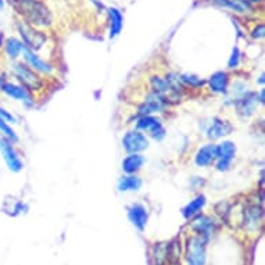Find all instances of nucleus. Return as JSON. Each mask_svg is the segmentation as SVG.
Wrapping results in <instances>:
<instances>
[{
  "mask_svg": "<svg viewBox=\"0 0 265 265\" xmlns=\"http://www.w3.org/2000/svg\"><path fill=\"white\" fill-rule=\"evenodd\" d=\"M22 21L35 28H49L53 24L50 9L41 0H7Z\"/></svg>",
  "mask_w": 265,
  "mask_h": 265,
  "instance_id": "1",
  "label": "nucleus"
},
{
  "mask_svg": "<svg viewBox=\"0 0 265 265\" xmlns=\"http://www.w3.org/2000/svg\"><path fill=\"white\" fill-rule=\"evenodd\" d=\"M10 70L16 79L20 82L21 86H24L30 92H41L45 87V79L42 78L39 72L32 70L24 62H13L10 66Z\"/></svg>",
  "mask_w": 265,
  "mask_h": 265,
  "instance_id": "2",
  "label": "nucleus"
},
{
  "mask_svg": "<svg viewBox=\"0 0 265 265\" xmlns=\"http://www.w3.org/2000/svg\"><path fill=\"white\" fill-rule=\"evenodd\" d=\"M17 30L21 36V42L24 43V46L31 49L34 51H39L43 49V46L46 45L47 36L46 34H43L39 31V28L26 24L24 21H18L17 24Z\"/></svg>",
  "mask_w": 265,
  "mask_h": 265,
  "instance_id": "3",
  "label": "nucleus"
},
{
  "mask_svg": "<svg viewBox=\"0 0 265 265\" xmlns=\"http://www.w3.org/2000/svg\"><path fill=\"white\" fill-rule=\"evenodd\" d=\"M207 242L197 234L190 236L186 242V262L188 265H205L207 264V251H205Z\"/></svg>",
  "mask_w": 265,
  "mask_h": 265,
  "instance_id": "4",
  "label": "nucleus"
},
{
  "mask_svg": "<svg viewBox=\"0 0 265 265\" xmlns=\"http://www.w3.org/2000/svg\"><path fill=\"white\" fill-rule=\"evenodd\" d=\"M168 97L150 91L148 96H146V99L143 100L142 104L139 106L138 117H142V115H153L156 112H163L165 108L168 107Z\"/></svg>",
  "mask_w": 265,
  "mask_h": 265,
  "instance_id": "5",
  "label": "nucleus"
},
{
  "mask_svg": "<svg viewBox=\"0 0 265 265\" xmlns=\"http://www.w3.org/2000/svg\"><path fill=\"white\" fill-rule=\"evenodd\" d=\"M192 221V229L197 236L209 242L218 232V222L213 217L205 214H197Z\"/></svg>",
  "mask_w": 265,
  "mask_h": 265,
  "instance_id": "6",
  "label": "nucleus"
},
{
  "mask_svg": "<svg viewBox=\"0 0 265 265\" xmlns=\"http://www.w3.org/2000/svg\"><path fill=\"white\" fill-rule=\"evenodd\" d=\"M123 148L128 154L142 153L149 148V139L143 132L138 129H131L124 133L123 136Z\"/></svg>",
  "mask_w": 265,
  "mask_h": 265,
  "instance_id": "7",
  "label": "nucleus"
},
{
  "mask_svg": "<svg viewBox=\"0 0 265 265\" xmlns=\"http://www.w3.org/2000/svg\"><path fill=\"white\" fill-rule=\"evenodd\" d=\"M136 129L143 133H149L156 140H163L165 138V128H164L161 120L154 117V115H142V117H138Z\"/></svg>",
  "mask_w": 265,
  "mask_h": 265,
  "instance_id": "8",
  "label": "nucleus"
},
{
  "mask_svg": "<svg viewBox=\"0 0 265 265\" xmlns=\"http://www.w3.org/2000/svg\"><path fill=\"white\" fill-rule=\"evenodd\" d=\"M0 153L5 158L6 164L10 171L13 172H20L24 168V163L21 160L20 154L14 148V143H11L9 139L0 136Z\"/></svg>",
  "mask_w": 265,
  "mask_h": 265,
  "instance_id": "9",
  "label": "nucleus"
},
{
  "mask_svg": "<svg viewBox=\"0 0 265 265\" xmlns=\"http://www.w3.org/2000/svg\"><path fill=\"white\" fill-rule=\"evenodd\" d=\"M233 106L234 110H236V112L239 114L240 117H251L255 112V110H257V106H258V93L247 91V92H245L243 95H240V96L234 99Z\"/></svg>",
  "mask_w": 265,
  "mask_h": 265,
  "instance_id": "10",
  "label": "nucleus"
},
{
  "mask_svg": "<svg viewBox=\"0 0 265 265\" xmlns=\"http://www.w3.org/2000/svg\"><path fill=\"white\" fill-rule=\"evenodd\" d=\"M234 157H236V144L233 142L224 140L217 144V160L214 164L218 171H228Z\"/></svg>",
  "mask_w": 265,
  "mask_h": 265,
  "instance_id": "11",
  "label": "nucleus"
},
{
  "mask_svg": "<svg viewBox=\"0 0 265 265\" xmlns=\"http://www.w3.org/2000/svg\"><path fill=\"white\" fill-rule=\"evenodd\" d=\"M21 56L24 57V63H26L28 66L31 67L32 70H35L36 72H39L41 75H51L54 72V67L49 62H46L45 58H42L41 56L36 54V51L28 49V47H22V53Z\"/></svg>",
  "mask_w": 265,
  "mask_h": 265,
  "instance_id": "12",
  "label": "nucleus"
},
{
  "mask_svg": "<svg viewBox=\"0 0 265 265\" xmlns=\"http://www.w3.org/2000/svg\"><path fill=\"white\" fill-rule=\"evenodd\" d=\"M0 91L5 93L6 96H9L10 99H14V100H18V102L24 103L26 107H32L35 104V97L32 96L30 91H26L25 87L21 86V85H17V83H13V82L6 81L2 86H0Z\"/></svg>",
  "mask_w": 265,
  "mask_h": 265,
  "instance_id": "13",
  "label": "nucleus"
},
{
  "mask_svg": "<svg viewBox=\"0 0 265 265\" xmlns=\"http://www.w3.org/2000/svg\"><path fill=\"white\" fill-rule=\"evenodd\" d=\"M128 218L131 224L139 230L143 232L146 229V225L149 221V211L142 203H133L128 207Z\"/></svg>",
  "mask_w": 265,
  "mask_h": 265,
  "instance_id": "14",
  "label": "nucleus"
},
{
  "mask_svg": "<svg viewBox=\"0 0 265 265\" xmlns=\"http://www.w3.org/2000/svg\"><path fill=\"white\" fill-rule=\"evenodd\" d=\"M243 226L250 232L258 229V226L262 224V209L257 204H249L243 210Z\"/></svg>",
  "mask_w": 265,
  "mask_h": 265,
  "instance_id": "15",
  "label": "nucleus"
},
{
  "mask_svg": "<svg viewBox=\"0 0 265 265\" xmlns=\"http://www.w3.org/2000/svg\"><path fill=\"white\" fill-rule=\"evenodd\" d=\"M217 160V144L214 143H207L203 148L197 150V153L194 154V164L199 168H205L213 165Z\"/></svg>",
  "mask_w": 265,
  "mask_h": 265,
  "instance_id": "16",
  "label": "nucleus"
},
{
  "mask_svg": "<svg viewBox=\"0 0 265 265\" xmlns=\"http://www.w3.org/2000/svg\"><path fill=\"white\" fill-rule=\"evenodd\" d=\"M232 132H233V125L229 121L215 117L213 118V121H211L209 129H207V138L217 140V139L228 136Z\"/></svg>",
  "mask_w": 265,
  "mask_h": 265,
  "instance_id": "17",
  "label": "nucleus"
},
{
  "mask_svg": "<svg viewBox=\"0 0 265 265\" xmlns=\"http://www.w3.org/2000/svg\"><path fill=\"white\" fill-rule=\"evenodd\" d=\"M229 74L226 71H217L214 72L211 77L209 78L207 81V85H209L210 91L213 93H217V95H221V93H226L228 91V86H229Z\"/></svg>",
  "mask_w": 265,
  "mask_h": 265,
  "instance_id": "18",
  "label": "nucleus"
},
{
  "mask_svg": "<svg viewBox=\"0 0 265 265\" xmlns=\"http://www.w3.org/2000/svg\"><path fill=\"white\" fill-rule=\"evenodd\" d=\"M144 161L146 160L140 153L128 154L123 160V171L127 175H136V172H139L144 165Z\"/></svg>",
  "mask_w": 265,
  "mask_h": 265,
  "instance_id": "19",
  "label": "nucleus"
},
{
  "mask_svg": "<svg viewBox=\"0 0 265 265\" xmlns=\"http://www.w3.org/2000/svg\"><path fill=\"white\" fill-rule=\"evenodd\" d=\"M108 14V22H110V38H117L121 31H123L124 26V17L123 13L120 11L117 7H110L107 9Z\"/></svg>",
  "mask_w": 265,
  "mask_h": 265,
  "instance_id": "20",
  "label": "nucleus"
},
{
  "mask_svg": "<svg viewBox=\"0 0 265 265\" xmlns=\"http://www.w3.org/2000/svg\"><path fill=\"white\" fill-rule=\"evenodd\" d=\"M207 203V199L204 194H199L196 196L193 200H190L184 209H182V215L185 219H192L197 214L201 213V210L204 209V205Z\"/></svg>",
  "mask_w": 265,
  "mask_h": 265,
  "instance_id": "21",
  "label": "nucleus"
},
{
  "mask_svg": "<svg viewBox=\"0 0 265 265\" xmlns=\"http://www.w3.org/2000/svg\"><path fill=\"white\" fill-rule=\"evenodd\" d=\"M210 2L222 9H229L234 13H247L253 9L251 5L245 0H210Z\"/></svg>",
  "mask_w": 265,
  "mask_h": 265,
  "instance_id": "22",
  "label": "nucleus"
},
{
  "mask_svg": "<svg viewBox=\"0 0 265 265\" xmlns=\"http://www.w3.org/2000/svg\"><path fill=\"white\" fill-rule=\"evenodd\" d=\"M3 46H5V51L7 57L13 60V62H16L17 58L21 56V53H22V47H24V43L20 41V39H17L14 36H11V38H7L5 42H3Z\"/></svg>",
  "mask_w": 265,
  "mask_h": 265,
  "instance_id": "23",
  "label": "nucleus"
},
{
  "mask_svg": "<svg viewBox=\"0 0 265 265\" xmlns=\"http://www.w3.org/2000/svg\"><path fill=\"white\" fill-rule=\"evenodd\" d=\"M142 179L136 175H124L118 181V190L120 192H136L142 188Z\"/></svg>",
  "mask_w": 265,
  "mask_h": 265,
  "instance_id": "24",
  "label": "nucleus"
},
{
  "mask_svg": "<svg viewBox=\"0 0 265 265\" xmlns=\"http://www.w3.org/2000/svg\"><path fill=\"white\" fill-rule=\"evenodd\" d=\"M153 251L156 265H165L169 262V243H156Z\"/></svg>",
  "mask_w": 265,
  "mask_h": 265,
  "instance_id": "25",
  "label": "nucleus"
},
{
  "mask_svg": "<svg viewBox=\"0 0 265 265\" xmlns=\"http://www.w3.org/2000/svg\"><path fill=\"white\" fill-rule=\"evenodd\" d=\"M150 87L153 92L160 93V95H164L167 97H168V93H171V87H169V83L167 82L165 77H160V75L150 77Z\"/></svg>",
  "mask_w": 265,
  "mask_h": 265,
  "instance_id": "26",
  "label": "nucleus"
},
{
  "mask_svg": "<svg viewBox=\"0 0 265 265\" xmlns=\"http://www.w3.org/2000/svg\"><path fill=\"white\" fill-rule=\"evenodd\" d=\"M179 79L182 82L184 86L192 87V89H200L205 85V81H203L201 78L196 77L193 74H181Z\"/></svg>",
  "mask_w": 265,
  "mask_h": 265,
  "instance_id": "27",
  "label": "nucleus"
},
{
  "mask_svg": "<svg viewBox=\"0 0 265 265\" xmlns=\"http://www.w3.org/2000/svg\"><path fill=\"white\" fill-rule=\"evenodd\" d=\"M0 136L9 139L11 143L18 142V136H17L16 131L9 124L6 123L5 120H2V118H0Z\"/></svg>",
  "mask_w": 265,
  "mask_h": 265,
  "instance_id": "28",
  "label": "nucleus"
},
{
  "mask_svg": "<svg viewBox=\"0 0 265 265\" xmlns=\"http://www.w3.org/2000/svg\"><path fill=\"white\" fill-rule=\"evenodd\" d=\"M239 64H240V50L239 47L234 46L233 49H232V53H230L229 60H228V68L234 70V68H238Z\"/></svg>",
  "mask_w": 265,
  "mask_h": 265,
  "instance_id": "29",
  "label": "nucleus"
},
{
  "mask_svg": "<svg viewBox=\"0 0 265 265\" xmlns=\"http://www.w3.org/2000/svg\"><path fill=\"white\" fill-rule=\"evenodd\" d=\"M0 118L5 120L7 124H17V118L10 111H7L6 108L2 107V106H0Z\"/></svg>",
  "mask_w": 265,
  "mask_h": 265,
  "instance_id": "30",
  "label": "nucleus"
},
{
  "mask_svg": "<svg viewBox=\"0 0 265 265\" xmlns=\"http://www.w3.org/2000/svg\"><path fill=\"white\" fill-rule=\"evenodd\" d=\"M251 36H253L254 39H262L265 36L264 24H257V25L253 28V31H251Z\"/></svg>",
  "mask_w": 265,
  "mask_h": 265,
  "instance_id": "31",
  "label": "nucleus"
},
{
  "mask_svg": "<svg viewBox=\"0 0 265 265\" xmlns=\"http://www.w3.org/2000/svg\"><path fill=\"white\" fill-rule=\"evenodd\" d=\"M204 185V179H201L200 176H194V178H192V181H190V186L193 189H197L200 188V186H203Z\"/></svg>",
  "mask_w": 265,
  "mask_h": 265,
  "instance_id": "32",
  "label": "nucleus"
},
{
  "mask_svg": "<svg viewBox=\"0 0 265 265\" xmlns=\"http://www.w3.org/2000/svg\"><path fill=\"white\" fill-rule=\"evenodd\" d=\"M264 95H265V91H264V89H261V92L258 93V103H260V104H264V103H265Z\"/></svg>",
  "mask_w": 265,
  "mask_h": 265,
  "instance_id": "33",
  "label": "nucleus"
},
{
  "mask_svg": "<svg viewBox=\"0 0 265 265\" xmlns=\"http://www.w3.org/2000/svg\"><path fill=\"white\" fill-rule=\"evenodd\" d=\"M5 82H6L5 74H3V72L0 71V86H2V85H3V83H5Z\"/></svg>",
  "mask_w": 265,
  "mask_h": 265,
  "instance_id": "34",
  "label": "nucleus"
},
{
  "mask_svg": "<svg viewBox=\"0 0 265 265\" xmlns=\"http://www.w3.org/2000/svg\"><path fill=\"white\" fill-rule=\"evenodd\" d=\"M93 3H95V5L97 6V7H100V9H103V7H104V6L102 5V3H100V2H99V0H92Z\"/></svg>",
  "mask_w": 265,
  "mask_h": 265,
  "instance_id": "35",
  "label": "nucleus"
},
{
  "mask_svg": "<svg viewBox=\"0 0 265 265\" xmlns=\"http://www.w3.org/2000/svg\"><path fill=\"white\" fill-rule=\"evenodd\" d=\"M264 74H261L260 75V79H258V82H260V85H264V82H265V79H264Z\"/></svg>",
  "mask_w": 265,
  "mask_h": 265,
  "instance_id": "36",
  "label": "nucleus"
},
{
  "mask_svg": "<svg viewBox=\"0 0 265 265\" xmlns=\"http://www.w3.org/2000/svg\"><path fill=\"white\" fill-rule=\"evenodd\" d=\"M3 42H5V36H3V34H0V49L3 46Z\"/></svg>",
  "mask_w": 265,
  "mask_h": 265,
  "instance_id": "37",
  "label": "nucleus"
},
{
  "mask_svg": "<svg viewBox=\"0 0 265 265\" xmlns=\"http://www.w3.org/2000/svg\"><path fill=\"white\" fill-rule=\"evenodd\" d=\"M245 2H247V3H250V5H251V3H261L262 0H245Z\"/></svg>",
  "mask_w": 265,
  "mask_h": 265,
  "instance_id": "38",
  "label": "nucleus"
},
{
  "mask_svg": "<svg viewBox=\"0 0 265 265\" xmlns=\"http://www.w3.org/2000/svg\"><path fill=\"white\" fill-rule=\"evenodd\" d=\"M5 9V0H0V10Z\"/></svg>",
  "mask_w": 265,
  "mask_h": 265,
  "instance_id": "39",
  "label": "nucleus"
}]
</instances>
